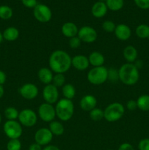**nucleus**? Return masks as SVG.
<instances>
[{
  "label": "nucleus",
  "mask_w": 149,
  "mask_h": 150,
  "mask_svg": "<svg viewBox=\"0 0 149 150\" xmlns=\"http://www.w3.org/2000/svg\"><path fill=\"white\" fill-rule=\"evenodd\" d=\"M38 114L39 118L46 122H51L56 117L55 108L51 104L47 103L41 104L38 108Z\"/></svg>",
  "instance_id": "6e6552de"
},
{
  "label": "nucleus",
  "mask_w": 149,
  "mask_h": 150,
  "mask_svg": "<svg viewBox=\"0 0 149 150\" xmlns=\"http://www.w3.org/2000/svg\"><path fill=\"white\" fill-rule=\"evenodd\" d=\"M29 150H42V149L40 145L37 143H34L29 146Z\"/></svg>",
  "instance_id": "79ce46f5"
},
{
  "label": "nucleus",
  "mask_w": 149,
  "mask_h": 150,
  "mask_svg": "<svg viewBox=\"0 0 149 150\" xmlns=\"http://www.w3.org/2000/svg\"><path fill=\"white\" fill-rule=\"evenodd\" d=\"M21 143L19 139H10L7 144V150H20Z\"/></svg>",
  "instance_id": "2f4dec72"
},
{
  "label": "nucleus",
  "mask_w": 149,
  "mask_h": 150,
  "mask_svg": "<svg viewBox=\"0 0 149 150\" xmlns=\"http://www.w3.org/2000/svg\"><path fill=\"white\" fill-rule=\"evenodd\" d=\"M23 5L29 8H34L37 4V0H21Z\"/></svg>",
  "instance_id": "4c0bfd02"
},
{
  "label": "nucleus",
  "mask_w": 149,
  "mask_h": 150,
  "mask_svg": "<svg viewBox=\"0 0 149 150\" xmlns=\"http://www.w3.org/2000/svg\"><path fill=\"white\" fill-rule=\"evenodd\" d=\"M137 108L143 111H149V95H142L137 98Z\"/></svg>",
  "instance_id": "b1692460"
},
{
  "label": "nucleus",
  "mask_w": 149,
  "mask_h": 150,
  "mask_svg": "<svg viewBox=\"0 0 149 150\" xmlns=\"http://www.w3.org/2000/svg\"><path fill=\"white\" fill-rule=\"evenodd\" d=\"M58 95H58V88L51 83L46 85L42 90V97L44 100L47 103L51 105L58 102Z\"/></svg>",
  "instance_id": "f8f14e48"
},
{
  "label": "nucleus",
  "mask_w": 149,
  "mask_h": 150,
  "mask_svg": "<svg viewBox=\"0 0 149 150\" xmlns=\"http://www.w3.org/2000/svg\"><path fill=\"white\" fill-rule=\"evenodd\" d=\"M49 130L54 136H59L63 135L64 132V125L58 121H52L49 124Z\"/></svg>",
  "instance_id": "5701e85b"
},
{
  "label": "nucleus",
  "mask_w": 149,
  "mask_h": 150,
  "mask_svg": "<svg viewBox=\"0 0 149 150\" xmlns=\"http://www.w3.org/2000/svg\"><path fill=\"white\" fill-rule=\"evenodd\" d=\"M2 40H3V35L1 33V32H0V44H1V42H2Z\"/></svg>",
  "instance_id": "a18cd8bd"
},
{
  "label": "nucleus",
  "mask_w": 149,
  "mask_h": 150,
  "mask_svg": "<svg viewBox=\"0 0 149 150\" xmlns=\"http://www.w3.org/2000/svg\"><path fill=\"white\" fill-rule=\"evenodd\" d=\"M89 64V58L84 55H76L72 58V66L80 71L86 70Z\"/></svg>",
  "instance_id": "2eb2a0df"
},
{
  "label": "nucleus",
  "mask_w": 149,
  "mask_h": 150,
  "mask_svg": "<svg viewBox=\"0 0 149 150\" xmlns=\"http://www.w3.org/2000/svg\"><path fill=\"white\" fill-rule=\"evenodd\" d=\"M89 116L93 121H99L104 118V111L101 108H95L89 112Z\"/></svg>",
  "instance_id": "c85d7f7f"
},
{
  "label": "nucleus",
  "mask_w": 149,
  "mask_h": 150,
  "mask_svg": "<svg viewBox=\"0 0 149 150\" xmlns=\"http://www.w3.org/2000/svg\"><path fill=\"white\" fill-rule=\"evenodd\" d=\"M52 70L48 67H42L38 71V78L44 84H50L53 81V75Z\"/></svg>",
  "instance_id": "a211bd4d"
},
{
  "label": "nucleus",
  "mask_w": 149,
  "mask_h": 150,
  "mask_svg": "<svg viewBox=\"0 0 149 150\" xmlns=\"http://www.w3.org/2000/svg\"><path fill=\"white\" fill-rule=\"evenodd\" d=\"M55 110L58 118L61 121L67 122L72 117L74 108L71 100L64 98L57 102Z\"/></svg>",
  "instance_id": "7ed1b4c3"
},
{
  "label": "nucleus",
  "mask_w": 149,
  "mask_h": 150,
  "mask_svg": "<svg viewBox=\"0 0 149 150\" xmlns=\"http://www.w3.org/2000/svg\"><path fill=\"white\" fill-rule=\"evenodd\" d=\"M42 150H60L58 146H55V145H47L45 147L42 149Z\"/></svg>",
  "instance_id": "37998d69"
},
{
  "label": "nucleus",
  "mask_w": 149,
  "mask_h": 150,
  "mask_svg": "<svg viewBox=\"0 0 149 150\" xmlns=\"http://www.w3.org/2000/svg\"><path fill=\"white\" fill-rule=\"evenodd\" d=\"M78 30L77 26L72 22H67V23H64L61 27V32H62L63 35L68 38L77 36Z\"/></svg>",
  "instance_id": "f3484780"
},
{
  "label": "nucleus",
  "mask_w": 149,
  "mask_h": 150,
  "mask_svg": "<svg viewBox=\"0 0 149 150\" xmlns=\"http://www.w3.org/2000/svg\"><path fill=\"white\" fill-rule=\"evenodd\" d=\"M62 93L64 98L72 100V99L75 96V88L71 83H67L63 86Z\"/></svg>",
  "instance_id": "393cba45"
},
{
  "label": "nucleus",
  "mask_w": 149,
  "mask_h": 150,
  "mask_svg": "<svg viewBox=\"0 0 149 150\" xmlns=\"http://www.w3.org/2000/svg\"><path fill=\"white\" fill-rule=\"evenodd\" d=\"M124 105L120 103H112L109 104L104 111V118L109 122H113L119 120L124 116Z\"/></svg>",
  "instance_id": "20e7f679"
},
{
  "label": "nucleus",
  "mask_w": 149,
  "mask_h": 150,
  "mask_svg": "<svg viewBox=\"0 0 149 150\" xmlns=\"http://www.w3.org/2000/svg\"><path fill=\"white\" fill-rule=\"evenodd\" d=\"M108 79L112 82H115L119 80L118 77V70L115 68H110L108 70Z\"/></svg>",
  "instance_id": "72a5a7b5"
},
{
  "label": "nucleus",
  "mask_w": 149,
  "mask_h": 150,
  "mask_svg": "<svg viewBox=\"0 0 149 150\" xmlns=\"http://www.w3.org/2000/svg\"><path fill=\"white\" fill-rule=\"evenodd\" d=\"M77 37L80 39L81 42L91 43L95 42L97 39V32L93 27L89 26H84L78 30Z\"/></svg>",
  "instance_id": "1a4fd4ad"
},
{
  "label": "nucleus",
  "mask_w": 149,
  "mask_h": 150,
  "mask_svg": "<svg viewBox=\"0 0 149 150\" xmlns=\"http://www.w3.org/2000/svg\"><path fill=\"white\" fill-rule=\"evenodd\" d=\"M65 81L66 79L64 77V74H62V73H56L53 78V85H54L57 88L61 87L64 85Z\"/></svg>",
  "instance_id": "7c9ffc66"
},
{
  "label": "nucleus",
  "mask_w": 149,
  "mask_h": 150,
  "mask_svg": "<svg viewBox=\"0 0 149 150\" xmlns=\"http://www.w3.org/2000/svg\"><path fill=\"white\" fill-rule=\"evenodd\" d=\"M135 34L139 38H149V26L147 24H140L136 28Z\"/></svg>",
  "instance_id": "a878e982"
},
{
  "label": "nucleus",
  "mask_w": 149,
  "mask_h": 150,
  "mask_svg": "<svg viewBox=\"0 0 149 150\" xmlns=\"http://www.w3.org/2000/svg\"><path fill=\"white\" fill-rule=\"evenodd\" d=\"M127 107L129 111H134L137 108V101L134 100H130L127 103Z\"/></svg>",
  "instance_id": "58836bf2"
},
{
  "label": "nucleus",
  "mask_w": 149,
  "mask_h": 150,
  "mask_svg": "<svg viewBox=\"0 0 149 150\" xmlns=\"http://www.w3.org/2000/svg\"><path fill=\"white\" fill-rule=\"evenodd\" d=\"M136 5L143 10L149 9V0H134Z\"/></svg>",
  "instance_id": "e433bc0d"
},
{
  "label": "nucleus",
  "mask_w": 149,
  "mask_h": 150,
  "mask_svg": "<svg viewBox=\"0 0 149 150\" xmlns=\"http://www.w3.org/2000/svg\"><path fill=\"white\" fill-rule=\"evenodd\" d=\"M53 135L49 130V128L42 127L35 133L34 140L35 143L40 146H47L51 142Z\"/></svg>",
  "instance_id": "9b49d317"
},
{
  "label": "nucleus",
  "mask_w": 149,
  "mask_h": 150,
  "mask_svg": "<svg viewBox=\"0 0 149 150\" xmlns=\"http://www.w3.org/2000/svg\"><path fill=\"white\" fill-rule=\"evenodd\" d=\"M87 79L93 85L102 84L108 79V69L104 66L93 67L88 73Z\"/></svg>",
  "instance_id": "39448f33"
},
{
  "label": "nucleus",
  "mask_w": 149,
  "mask_h": 150,
  "mask_svg": "<svg viewBox=\"0 0 149 150\" xmlns=\"http://www.w3.org/2000/svg\"><path fill=\"white\" fill-rule=\"evenodd\" d=\"M108 11V7L106 4L102 1H98L93 5L91 8V13L94 17L102 18L105 16Z\"/></svg>",
  "instance_id": "6ab92c4d"
},
{
  "label": "nucleus",
  "mask_w": 149,
  "mask_h": 150,
  "mask_svg": "<svg viewBox=\"0 0 149 150\" xmlns=\"http://www.w3.org/2000/svg\"><path fill=\"white\" fill-rule=\"evenodd\" d=\"M3 38L7 41L13 42V41L16 40L19 37V31L18 29H16L15 27L10 26V27L7 28L4 31L2 34Z\"/></svg>",
  "instance_id": "4be33fe9"
},
{
  "label": "nucleus",
  "mask_w": 149,
  "mask_h": 150,
  "mask_svg": "<svg viewBox=\"0 0 149 150\" xmlns=\"http://www.w3.org/2000/svg\"><path fill=\"white\" fill-rule=\"evenodd\" d=\"M4 115L8 120H15L18 118L19 112L14 107H9L4 111Z\"/></svg>",
  "instance_id": "c756f323"
},
{
  "label": "nucleus",
  "mask_w": 149,
  "mask_h": 150,
  "mask_svg": "<svg viewBox=\"0 0 149 150\" xmlns=\"http://www.w3.org/2000/svg\"><path fill=\"white\" fill-rule=\"evenodd\" d=\"M13 16V10L7 5L0 6V18L8 20Z\"/></svg>",
  "instance_id": "cd10ccee"
},
{
  "label": "nucleus",
  "mask_w": 149,
  "mask_h": 150,
  "mask_svg": "<svg viewBox=\"0 0 149 150\" xmlns=\"http://www.w3.org/2000/svg\"><path fill=\"white\" fill-rule=\"evenodd\" d=\"M104 1H107V0H99V1H102V2H104Z\"/></svg>",
  "instance_id": "de8ad7c7"
},
{
  "label": "nucleus",
  "mask_w": 149,
  "mask_h": 150,
  "mask_svg": "<svg viewBox=\"0 0 149 150\" xmlns=\"http://www.w3.org/2000/svg\"><path fill=\"white\" fill-rule=\"evenodd\" d=\"M34 16L38 21L47 23L52 18V12L48 6L45 4H37L34 8Z\"/></svg>",
  "instance_id": "9d476101"
},
{
  "label": "nucleus",
  "mask_w": 149,
  "mask_h": 150,
  "mask_svg": "<svg viewBox=\"0 0 149 150\" xmlns=\"http://www.w3.org/2000/svg\"><path fill=\"white\" fill-rule=\"evenodd\" d=\"M4 132L10 139H18L23 133V129L20 122L8 120L4 125Z\"/></svg>",
  "instance_id": "423d86ee"
},
{
  "label": "nucleus",
  "mask_w": 149,
  "mask_h": 150,
  "mask_svg": "<svg viewBox=\"0 0 149 150\" xmlns=\"http://www.w3.org/2000/svg\"><path fill=\"white\" fill-rule=\"evenodd\" d=\"M115 24L114 22L111 21H105L103 23H102V29L107 32H112L115 31Z\"/></svg>",
  "instance_id": "473e14b6"
},
{
  "label": "nucleus",
  "mask_w": 149,
  "mask_h": 150,
  "mask_svg": "<svg viewBox=\"0 0 149 150\" xmlns=\"http://www.w3.org/2000/svg\"><path fill=\"white\" fill-rule=\"evenodd\" d=\"M49 67L56 73H62L68 71L72 66V58L68 53L63 50H56L51 54Z\"/></svg>",
  "instance_id": "f257e3e1"
},
{
  "label": "nucleus",
  "mask_w": 149,
  "mask_h": 150,
  "mask_svg": "<svg viewBox=\"0 0 149 150\" xmlns=\"http://www.w3.org/2000/svg\"><path fill=\"white\" fill-rule=\"evenodd\" d=\"M114 32H115V37L118 40L122 41H126L129 39L131 35V31L129 26L124 23L116 26Z\"/></svg>",
  "instance_id": "dca6fc26"
},
{
  "label": "nucleus",
  "mask_w": 149,
  "mask_h": 150,
  "mask_svg": "<svg viewBox=\"0 0 149 150\" xmlns=\"http://www.w3.org/2000/svg\"><path fill=\"white\" fill-rule=\"evenodd\" d=\"M139 150H149V139H143L138 144Z\"/></svg>",
  "instance_id": "c9c22d12"
},
{
  "label": "nucleus",
  "mask_w": 149,
  "mask_h": 150,
  "mask_svg": "<svg viewBox=\"0 0 149 150\" xmlns=\"http://www.w3.org/2000/svg\"><path fill=\"white\" fill-rule=\"evenodd\" d=\"M123 55H124V59L128 62V63H133L137 59L138 53L135 47L133 45H128L124 49Z\"/></svg>",
  "instance_id": "412c9836"
},
{
  "label": "nucleus",
  "mask_w": 149,
  "mask_h": 150,
  "mask_svg": "<svg viewBox=\"0 0 149 150\" xmlns=\"http://www.w3.org/2000/svg\"><path fill=\"white\" fill-rule=\"evenodd\" d=\"M88 58H89V64L93 66V67L103 66L104 62H105V57L103 54L98 51L92 52Z\"/></svg>",
  "instance_id": "aec40b11"
},
{
  "label": "nucleus",
  "mask_w": 149,
  "mask_h": 150,
  "mask_svg": "<svg viewBox=\"0 0 149 150\" xmlns=\"http://www.w3.org/2000/svg\"><path fill=\"white\" fill-rule=\"evenodd\" d=\"M4 88L2 87L1 85H0V98H2V96L4 95Z\"/></svg>",
  "instance_id": "c03bdc74"
},
{
  "label": "nucleus",
  "mask_w": 149,
  "mask_h": 150,
  "mask_svg": "<svg viewBox=\"0 0 149 150\" xmlns=\"http://www.w3.org/2000/svg\"><path fill=\"white\" fill-rule=\"evenodd\" d=\"M6 79H7V76L4 73V72H3L2 70H0V85L2 86V84L5 83Z\"/></svg>",
  "instance_id": "a19ab883"
},
{
  "label": "nucleus",
  "mask_w": 149,
  "mask_h": 150,
  "mask_svg": "<svg viewBox=\"0 0 149 150\" xmlns=\"http://www.w3.org/2000/svg\"><path fill=\"white\" fill-rule=\"evenodd\" d=\"M18 120L20 125L25 127H30L35 125L37 121V116L36 113L32 109L26 108L19 113Z\"/></svg>",
  "instance_id": "0eeeda50"
},
{
  "label": "nucleus",
  "mask_w": 149,
  "mask_h": 150,
  "mask_svg": "<svg viewBox=\"0 0 149 150\" xmlns=\"http://www.w3.org/2000/svg\"><path fill=\"white\" fill-rule=\"evenodd\" d=\"M1 114H0V123H1Z\"/></svg>",
  "instance_id": "49530a36"
},
{
  "label": "nucleus",
  "mask_w": 149,
  "mask_h": 150,
  "mask_svg": "<svg viewBox=\"0 0 149 150\" xmlns=\"http://www.w3.org/2000/svg\"><path fill=\"white\" fill-rule=\"evenodd\" d=\"M106 5L112 11H118L124 6V0H107Z\"/></svg>",
  "instance_id": "bb28decb"
},
{
  "label": "nucleus",
  "mask_w": 149,
  "mask_h": 150,
  "mask_svg": "<svg viewBox=\"0 0 149 150\" xmlns=\"http://www.w3.org/2000/svg\"><path fill=\"white\" fill-rule=\"evenodd\" d=\"M80 43H81V40L77 36L70 38V40H69V45L72 48H77L80 45Z\"/></svg>",
  "instance_id": "f704fd0d"
},
{
  "label": "nucleus",
  "mask_w": 149,
  "mask_h": 150,
  "mask_svg": "<svg viewBox=\"0 0 149 150\" xmlns=\"http://www.w3.org/2000/svg\"><path fill=\"white\" fill-rule=\"evenodd\" d=\"M97 104V100L94 96L91 95H85L82 98L80 102V106L82 110L85 111H89L96 108Z\"/></svg>",
  "instance_id": "4468645a"
},
{
  "label": "nucleus",
  "mask_w": 149,
  "mask_h": 150,
  "mask_svg": "<svg viewBox=\"0 0 149 150\" xmlns=\"http://www.w3.org/2000/svg\"><path fill=\"white\" fill-rule=\"evenodd\" d=\"M109 150H113V149H109Z\"/></svg>",
  "instance_id": "09e8293b"
},
{
  "label": "nucleus",
  "mask_w": 149,
  "mask_h": 150,
  "mask_svg": "<svg viewBox=\"0 0 149 150\" xmlns=\"http://www.w3.org/2000/svg\"><path fill=\"white\" fill-rule=\"evenodd\" d=\"M119 80L128 86L134 85L140 79V73L137 67L132 63H126L118 69Z\"/></svg>",
  "instance_id": "f03ea898"
},
{
  "label": "nucleus",
  "mask_w": 149,
  "mask_h": 150,
  "mask_svg": "<svg viewBox=\"0 0 149 150\" xmlns=\"http://www.w3.org/2000/svg\"><path fill=\"white\" fill-rule=\"evenodd\" d=\"M38 88L34 83H28L23 84L19 89V93L26 100H33L38 95Z\"/></svg>",
  "instance_id": "ddd939ff"
},
{
  "label": "nucleus",
  "mask_w": 149,
  "mask_h": 150,
  "mask_svg": "<svg viewBox=\"0 0 149 150\" xmlns=\"http://www.w3.org/2000/svg\"><path fill=\"white\" fill-rule=\"evenodd\" d=\"M118 150H134V149L131 144L123 143L120 145Z\"/></svg>",
  "instance_id": "ea45409f"
}]
</instances>
